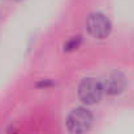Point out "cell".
I'll use <instances>...</instances> for the list:
<instances>
[{
	"mask_svg": "<svg viewBox=\"0 0 134 134\" xmlns=\"http://www.w3.org/2000/svg\"><path fill=\"white\" fill-rule=\"evenodd\" d=\"M86 26H87V31L90 33V35L98 39L107 38L112 29L109 20L103 13H91L87 17Z\"/></svg>",
	"mask_w": 134,
	"mask_h": 134,
	"instance_id": "cell-3",
	"label": "cell"
},
{
	"mask_svg": "<svg viewBox=\"0 0 134 134\" xmlns=\"http://www.w3.org/2000/svg\"><path fill=\"white\" fill-rule=\"evenodd\" d=\"M92 125V115L89 109L78 107L66 119V128L72 134H85Z\"/></svg>",
	"mask_w": 134,
	"mask_h": 134,
	"instance_id": "cell-1",
	"label": "cell"
},
{
	"mask_svg": "<svg viewBox=\"0 0 134 134\" xmlns=\"http://www.w3.org/2000/svg\"><path fill=\"white\" fill-rule=\"evenodd\" d=\"M103 91L108 95H119L121 94L126 86V78L121 72H112L105 76L102 82Z\"/></svg>",
	"mask_w": 134,
	"mask_h": 134,
	"instance_id": "cell-4",
	"label": "cell"
},
{
	"mask_svg": "<svg viewBox=\"0 0 134 134\" xmlns=\"http://www.w3.org/2000/svg\"><path fill=\"white\" fill-rule=\"evenodd\" d=\"M81 37H73L72 39H69L68 42H66V44L64 46V49L65 51H73V49H76L78 46L81 44Z\"/></svg>",
	"mask_w": 134,
	"mask_h": 134,
	"instance_id": "cell-5",
	"label": "cell"
},
{
	"mask_svg": "<svg viewBox=\"0 0 134 134\" xmlns=\"http://www.w3.org/2000/svg\"><path fill=\"white\" fill-rule=\"evenodd\" d=\"M103 94L102 82L95 78H85L78 86V96L85 104H95L100 100Z\"/></svg>",
	"mask_w": 134,
	"mask_h": 134,
	"instance_id": "cell-2",
	"label": "cell"
}]
</instances>
